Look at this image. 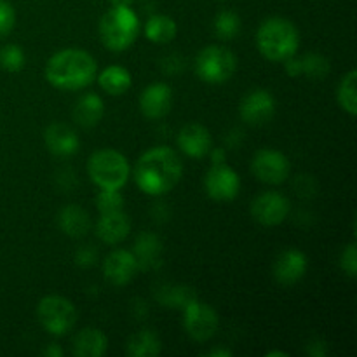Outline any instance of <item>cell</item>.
Here are the masks:
<instances>
[{"mask_svg":"<svg viewBox=\"0 0 357 357\" xmlns=\"http://www.w3.org/2000/svg\"><path fill=\"white\" fill-rule=\"evenodd\" d=\"M183 164L169 146H155L138 159L135 180L139 190L149 195H162L173 190L181 180Z\"/></svg>","mask_w":357,"mask_h":357,"instance_id":"1","label":"cell"},{"mask_svg":"<svg viewBox=\"0 0 357 357\" xmlns=\"http://www.w3.org/2000/svg\"><path fill=\"white\" fill-rule=\"evenodd\" d=\"M96 59L84 49H63L45 65V79L58 89H84L96 79Z\"/></svg>","mask_w":357,"mask_h":357,"instance_id":"2","label":"cell"},{"mask_svg":"<svg viewBox=\"0 0 357 357\" xmlns=\"http://www.w3.org/2000/svg\"><path fill=\"white\" fill-rule=\"evenodd\" d=\"M258 51L271 61H286L300 47V33L286 17H268L257 31Z\"/></svg>","mask_w":357,"mask_h":357,"instance_id":"3","label":"cell"},{"mask_svg":"<svg viewBox=\"0 0 357 357\" xmlns=\"http://www.w3.org/2000/svg\"><path fill=\"white\" fill-rule=\"evenodd\" d=\"M138 31V16L128 6H114L100 21L101 42L115 52L131 47Z\"/></svg>","mask_w":357,"mask_h":357,"instance_id":"4","label":"cell"},{"mask_svg":"<svg viewBox=\"0 0 357 357\" xmlns=\"http://www.w3.org/2000/svg\"><path fill=\"white\" fill-rule=\"evenodd\" d=\"M89 178L100 188L121 190L129 180L131 167L128 159L121 152L112 149H103L94 152L87 162Z\"/></svg>","mask_w":357,"mask_h":357,"instance_id":"5","label":"cell"},{"mask_svg":"<svg viewBox=\"0 0 357 357\" xmlns=\"http://www.w3.org/2000/svg\"><path fill=\"white\" fill-rule=\"evenodd\" d=\"M37 317L47 333L63 337L75 326L77 309L65 296L49 295L38 302Z\"/></svg>","mask_w":357,"mask_h":357,"instance_id":"6","label":"cell"},{"mask_svg":"<svg viewBox=\"0 0 357 357\" xmlns=\"http://www.w3.org/2000/svg\"><path fill=\"white\" fill-rule=\"evenodd\" d=\"M237 58L230 49L209 45L202 49L195 59V72L204 82L223 84L236 73Z\"/></svg>","mask_w":357,"mask_h":357,"instance_id":"7","label":"cell"},{"mask_svg":"<svg viewBox=\"0 0 357 357\" xmlns=\"http://www.w3.org/2000/svg\"><path fill=\"white\" fill-rule=\"evenodd\" d=\"M185 330L195 342H208L218 330V314L215 309L197 300H188L185 305Z\"/></svg>","mask_w":357,"mask_h":357,"instance_id":"8","label":"cell"},{"mask_svg":"<svg viewBox=\"0 0 357 357\" xmlns=\"http://www.w3.org/2000/svg\"><path fill=\"white\" fill-rule=\"evenodd\" d=\"M251 169H253L255 176L264 183L281 185L288 180L291 166L284 153L272 149H264L255 153Z\"/></svg>","mask_w":357,"mask_h":357,"instance_id":"9","label":"cell"},{"mask_svg":"<svg viewBox=\"0 0 357 357\" xmlns=\"http://www.w3.org/2000/svg\"><path fill=\"white\" fill-rule=\"evenodd\" d=\"M206 192L215 201H232L241 190V178L227 164H213L204 178Z\"/></svg>","mask_w":357,"mask_h":357,"instance_id":"10","label":"cell"},{"mask_svg":"<svg viewBox=\"0 0 357 357\" xmlns=\"http://www.w3.org/2000/svg\"><path fill=\"white\" fill-rule=\"evenodd\" d=\"M289 213V201L279 192H264L251 202V215L258 223L274 227L284 222Z\"/></svg>","mask_w":357,"mask_h":357,"instance_id":"11","label":"cell"},{"mask_svg":"<svg viewBox=\"0 0 357 357\" xmlns=\"http://www.w3.org/2000/svg\"><path fill=\"white\" fill-rule=\"evenodd\" d=\"M239 112L246 124L264 126L274 117L275 98L268 91L255 89L241 101Z\"/></svg>","mask_w":357,"mask_h":357,"instance_id":"12","label":"cell"},{"mask_svg":"<svg viewBox=\"0 0 357 357\" xmlns=\"http://www.w3.org/2000/svg\"><path fill=\"white\" fill-rule=\"evenodd\" d=\"M138 268L135 253L126 250L112 251L103 261L105 279L114 286H126L128 282H131Z\"/></svg>","mask_w":357,"mask_h":357,"instance_id":"13","label":"cell"},{"mask_svg":"<svg viewBox=\"0 0 357 357\" xmlns=\"http://www.w3.org/2000/svg\"><path fill=\"white\" fill-rule=\"evenodd\" d=\"M173 105V91L167 84H152L146 87L139 98V108L149 119H162L169 114Z\"/></svg>","mask_w":357,"mask_h":357,"instance_id":"14","label":"cell"},{"mask_svg":"<svg viewBox=\"0 0 357 357\" xmlns=\"http://www.w3.org/2000/svg\"><path fill=\"white\" fill-rule=\"evenodd\" d=\"M309 261L305 253L298 250H286L278 257L274 265V275L281 284H295L305 275Z\"/></svg>","mask_w":357,"mask_h":357,"instance_id":"15","label":"cell"},{"mask_svg":"<svg viewBox=\"0 0 357 357\" xmlns=\"http://www.w3.org/2000/svg\"><path fill=\"white\" fill-rule=\"evenodd\" d=\"M211 135L201 124H187L178 132V146L188 157L201 159V157L208 155L211 152Z\"/></svg>","mask_w":357,"mask_h":357,"instance_id":"16","label":"cell"},{"mask_svg":"<svg viewBox=\"0 0 357 357\" xmlns=\"http://www.w3.org/2000/svg\"><path fill=\"white\" fill-rule=\"evenodd\" d=\"M129 230H131V220H129V216L122 209L121 211L101 215L96 225L98 237L107 244L122 243L128 237Z\"/></svg>","mask_w":357,"mask_h":357,"instance_id":"17","label":"cell"},{"mask_svg":"<svg viewBox=\"0 0 357 357\" xmlns=\"http://www.w3.org/2000/svg\"><path fill=\"white\" fill-rule=\"evenodd\" d=\"M45 145L52 153L61 157L73 155L79 150L80 139L72 128L65 124H52L45 129Z\"/></svg>","mask_w":357,"mask_h":357,"instance_id":"18","label":"cell"},{"mask_svg":"<svg viewBox=\"0 0 357 357\" xmlns=\"http://www.w3.org/2000/svg\"><path fill=\"white\" fill-rule=\"evenodd\" d=\"M108 349V338L103 331L86 328L73 338V354L77 357H101Z\"/></svg>","mask_w":357,"mask_h":357,"instance_id":"19","label":"cell"},{"mask_svg":"<svg viewBox=\"0 0 357 357\" xmlns=\"http://www.w3.org/2000/svg\"><path fill=\"white\" fill-rule=\"evenodd\" d=\"M105 114V105L98 94L89 93L84 94L79 101H77L75 108H73V119L79 122L84 128H93L101 121Z\"/></svg>","mask_w":357,"mask_h":357,"instance_id":"20","label":"cell"},{"mask_svg":"<svg viewBox=\"0 0 357 357\" xmlns=\"http://www.w3.org/2000/svg\"><path fill=\"white\" fill-rule=\"evenodd\" d=\"M59 229L70 237H82L89 232V215L79 206H66L58 216Z\"/></svg>","mask_w":357,"mask_h":357,"instance_id":"21","label":"cell"},{"mask_svg":"<svg viewBox=\"0 0 357 357\" xmlns=\"http://www.w3.org/2000/svg\"><path fill=\"white\" fill-rule=\"evenodd\" d=\"M98 82H100L101 89L107 91L108 94L119 96V94H124L131 87V73L124 66L112 65L100 73Z\"/></svg>","mask_w":357,"mask_h":357,"instance_id":"22","label":"cell"},{"mask_svg":"<svg viewBox=\"0 0 357 357\" xmlns=\"http://www.w3.org/2000/svg\"><path fill=\"white\" fill-rule=\"evenodd\" d=\"M162 351L159 337L150 330H142L128 342V354L131 357H155Z\"/></svg>","mask_w":357,"mask_h":357,"instance_id":"23","label":"cell"},{"mask_svg":"<svg viewBox=\"0 0 357 357\" xmlns=\"http://www.w3.org/2000/svg\"><path fill=\"white\" fill-rule=\"evenodd\" d=\"M176 33L178 26L174 20H171L169 16L157 14V16H152L146 21L145 35L149 40L155 42V44H167V42H171L176 37Z\"/></svg>","mask_w":357,"mask_h":357,"instance_id":"24","label":"cell"},{"mask_svg":"<svg viewBox=\"0 0 357 357\" xmlns=\"http://www.w3.org/2000/svg\"><path fill=\"white\" fill-rule=\"evenodd\" d=\"M356 82H357V72L356 70H351V72L342 79L340 86H338V91H337L338 103H340V107L344 108L349 115H352V117L357 114Z\"/></svg>","mask_w":357,"mask_h":357,"instance_id":"25","label":"cell"},{"mask_svg":"<svg viewBox=\"0 0 357 357\" xmlns=\"http://www.w3.org/2000/svg\"><path fill=\"white\" fill-rule=\"evenodd\" d=\"M215 31L223 40H232L241 31V20L232 10H223L215 20Z\"/></svg>","mask_w":357,"mask_h":357,"instance_id":"26","label":"cell"},{"mask_svg":"<svg viewBox=\"0 0 357 357\" xmlns=\"http://www.w3.org/2000/svg\"><path fill=\"white\" fill-rule=\"evenodd\" d=\"M24 61H26V58H24V52L20 45L9 44L0 49V66L6 72H20V70H23Z\"/></svg>","mask_w":357,"mask_h":357,"instance_id":"27","label":"cell"},{"mask_svg":"<svg viewBox=\"0 0 357 357\" xmlns=\"http://www.w3.org/2000/svg\"><path fill=\"white\" fill-rule=\"evenodd\" d=\"M96 208L101 215L105 213L121 211L124 208V197L119 190H110V188H101L96 197Z\"/></svg>","mask_w":357,"mask_h":357,"instance_id":"28","label":"cell"},{"mask_svg":"<svg viewBox=\"0 0 357 357\" xmlns=\"http://www.w3.org/2000/svg\"><path fill=\"white\" fill-rule=\"evenodd\" d=\"M136 261H138V267H142L143 261H152L153 258L159 253V243L153 236H142L138 241V246H136Z\"/></svg>","mask_w":357,"mask_h":357,"instance_id":"29","label":"cell"},{"mask_svg":"<svg viewBox=\"0 0 357 357\" xmlns=\"http://www.w3.org/2000/svg\"><path fill=\"white\" fill-rule=\"evenodd\" d=\"M330 70V63L319 54H309L302 59V73H307L309 77L321 79Z\"/></svg>","mask_w":357,"mask_h":357,"instance_id":"30","label":"cell"},{"mask_svg":"<svg viewBox=\"0 0 357 357\" xmlns=\"http://www.w3.org/2000/svg\"><path fill=\"white\" fill-rule=\"evenodd\" d=\"M14 23H16L14 7L7 0H0V38L13 31Z\"/></svg>","mask_w":357,"mask_h":357,"instance_id":"31","label":"cell"},{"mask_svg":"<svg viewBox=\"0 0 357 357\" xmlns=\"http://www.w3.org/2000/svg\"><path fill=\"white\" fill-rule=\"evenodd\" d=\"M342 268L349 278H356L357 274V246L356 243H351L342 253Z\"/></svg>","mask_w":357,"mask_h":357,"instance_id":"32","label":"cell"},{"mask_svg":"<svg viewBox=\"0 0 357 357\" xmlns=\"http://www.w3.org/2000/svg\"><path fill=\"white\" fill-rule=\"evenodd\" d=\"M94 251L91 250H80L79 253H77V264L82 265V267H89V265L94 264Z\"/></svg>","mask_w":357,"mask_h":357,"instance_id":"33","label":"cell"},{"mask_svg":"<svg viewBox=\"0 0 357 357\" xmlns=\"http://www.w3.org/2000/svg\"><path fill=\"white\" fill-rule=\"evenodd\" d=\"M44 356H51V357H61L63 356V349L59 345L51 344L49 347L44 349Z\"/></svg>","mask_w":357,"mask_h":357,"instance_id":"34","label":"cell"},{"mask_svg":"<svg viewBox=\"0 0 357 357\" xmlns=\"http://www.w3.org/2000/svg\"><path fill=\"white\" fill-rule=\"evenodd\" d=\"M208 356L209 357H232V352L223 351V349H213Z\"/></svg>","mask_w":357,"mask_h":357,"instance_id":"35","label":"cell"},{"mask_svg":"<svg viewBox=\"0 0 357 357\" xmlns=\"http://www.w3.org/2000/svg\"><path fill=\"white\" fill-rule=\"evenodd\" d=\"M223 159H225V153H223V150H215V152H213V162L222 164Z\"/></svg>","mask_w":357,"mask_h":357,"instance_id":"36","label":"cell"},{"mask_svg":"<svg viewBox=\"0 0 357 357\" xmlns=\"http://www.w3.org/2000/svg\"><path fill=\"white\" fill-rule=\"evenodd\" d=\"M132 0H112V6H131Z\"/></svg>","mask_w":357,"mask_h":357,"instance_id":"37","label":"cell"},{"mask_svg":"<svg viewBox=\"0 0 357 357\" xmlns=\"http://www.w3.org/2000/svg\"><path fill=\"white\" fill-rule=\"evenodd\" d=\"M272 356H281V357H288L286 352H279V351H272V352H267V357H272Z\"/></svg>","mask_w":357,"mask_h":357,"instance_id":"38","label":"cell"}]
</instances>
